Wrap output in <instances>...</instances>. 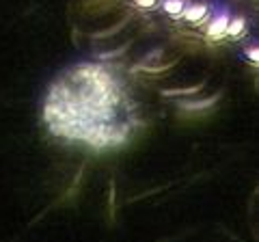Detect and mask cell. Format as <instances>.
Listing matches in <instances>:
<instances>
[{"instance_id": "6da1fadb", "label": "cell", "mask_w": 259, "mask_h": 242, "mask_svg": "<svg viewBox=\"0 0 259 242\" xmlns=\"http://www.w3.org/2000/svg\"><path fill=\"white\" fill-rule=\"evenodd\" d=\"M164 9H166V13H182L184 3L182 0H168V3L164 5Z\"/></svg>"}]
</instances>
